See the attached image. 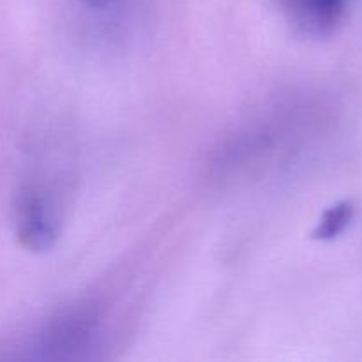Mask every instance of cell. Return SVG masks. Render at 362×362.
Listing matches in <instances>:
<instances>
[{"label":"cell","mask_w":362,"mask_h":362,"mask_svg":"<svg viewBox=\"0 0 362 362\" xmlns=\"http://www.w3.org/2000/svg\"><path fill=\"white\" fill-rule=\"evenodd\" d=\"M290 21L310 37L331 35L341 25L350 0H281Z\"/></svg>","instance_id":"obj_1"},{"label":"cell","mask_w":362,"mask_h":362,"mask_svg":"<svg viewBox=\"0 0 362 362\" xmlns=\"http://www.w3.org/2000/svg\"><path fill=\"white\" fill-rule=\"evenodd\" d=\"M20 235L21 243L32 250L48 247L53 240V225L46 216L41 200L35 197H27L20 205Z\"/></svg>","instance_id":"obj_2"},{"label":"cell","mask_w":362,"mask_h":362,"mask_svg":"<svg viewBox=\"0 0 362 362\" xmlns=\"http://www.w3.org/2000/svg\"><path fill=\"white\" fill-rule=\"evenodd\" d=\"M356 216V204L352 200H341L329 207L322 216L320 223L315 228L313 239L332 240L341 235L354 221Z\"/></svg>","instance_id":"obj_3"},{"label":"cell","mask_w":362,"mask_h":362,"mask_svg":"<svg viewBox=\"0 0 362 362\" xmlns=\"http://www.w3.org/2000/svg\"><path fill=\"white\" fill-rule=\"evenodd\" d=\"M85 2L90 4V6H94V7H103L108 4V0H85Z\"/></svg>","instance_id":"obj_4"}]
</instances>
